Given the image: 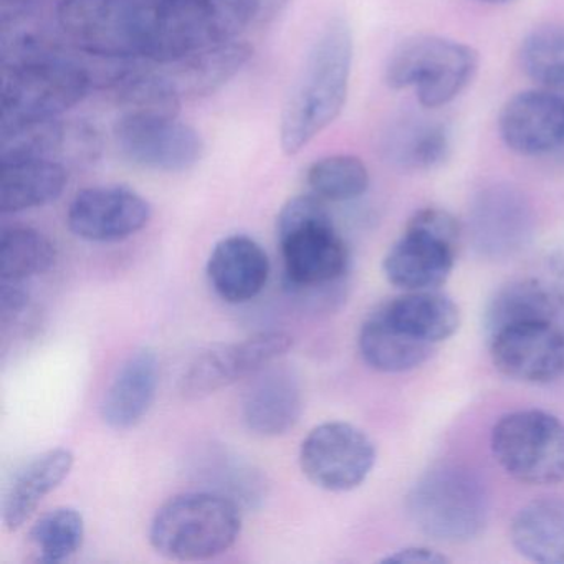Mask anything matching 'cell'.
I'll use <instances>...</instances> for the list:
<instances>
[{"mask_svg": "<svg viewBox=\"0 0 564 564\" xmlns=\"http://www.w3.org/2000/svg\"><path fill=\"white\" fill-rule=\"evenodd\" d=\"M355 42L346 19L333 18L316 35L283 108L280 144L286 154L308 147L341 115L348 98Z\"/></svg>", "mask_w": 564, "mask_h": 564, "instance_id": "obj_1", "label": "cell"}, {"mask_svg": "<svg viewBox=\"0 0 564 564\" xmlns=\"http://www.w3.org/2000/svg\"><path fill=\"white\" fill-rule=\"evenodd\" d=\"M90 88L91 75L87 68L48 51L37 39H24L15 45L6 67L4 127L55 120L80 104Z\"/></svg>", "mask_w": 564, "mask_h": 564, "instance_id": "obj_2", "label": "cell"}, {"mask_svg": "<svg viewBox=\"0 0 564 564\" xmlns=\"http://www.w3.org/2000/svg\"><path fill=\"white\" fill-rule=\"evenodd\" d=\"M160 0H62V34L84 54L108 61L147 58Z\"/></svg>", "mask_w": 564, "mask_h": 564, "instance_id": "obj_3", "label": "cell"}, {"mask_svg": "<svg viewBox=\"0 0 564 564\" xmlns=\"http://www.w3.org/2000/svg\"><path fill=\"white\" fill-rule=\"evenodd\" d=\"M242 514L236 501L213 491L177 495L154 514L151 546L173 561H204L236 544Z\"/></svg>", "mask_w": 564, "mask_h": 564, "instance_id": "obj_4", "label": "cell"}, {"mask_svg": "<svg viewBox=\"0 0 564 564\" xmlns=\"http://www.w3.org/2000/svg\"><path fill=\"white\" fill-rule=\"evenodd\" d=\"M276 236L290 283L305 289L332 285L349 269V250L325 200L296 196L280 210Z\"/></svg>", "mask_w": 564, "mask_h": 564, "instance_id": "obj_5", "label": "cell"}, {"mask_svg": "<svg viewBox=\"0 0 564 564\" xmlns=\"http://www.w3.org/2000/svg\"><path fill=\"white\" fill-rule=\"evenodd\" d=\"M408 511L425 536L467 543L484 533L490 503L484 484L470 470L441 465L415 481L408 495Z\"/></svg>", "mask_w": 564, "mask_h": 564, "instance_id": "obj_6", "label": "cell"}, {"mask_svg": "<svg viewBox=\"0 0 564 564\" xmlns=\"http://www.w3.org/2000/svg\"><path fill=\"white\" fill-rule=\"evenodd\" d=\"M478 54L468 45L437 35H417L399 44L386 64L392 90L414 88L424 108L445 107L474 80Z\"/></svg>", "mask_w": 564, "mask_h": 564, "instance_id": "obj_7", "label": "cell"}, {"mask_svg": "<svg viewBox=\"0 0 564 564\" xmlns=\"http://www.w3.org/2000/svg\"><path fill=\"white\" fill-rule=\"evenodd\" d=\"M460 239V224L448 210L424 207L386 253L382 272L404 292L437 290L452 275Z\"/></svg>", "mask_w": 564, "mask_h": 564, "instance_id": "obj_8", "label": "cell"}, {"mask_svg": "<svg viewBox=\"0 0 564 564\" xmlns=\"http://www.w3.org/2000/svg\"><path fill=\"white\" fill-rule=\"evenodd\" d=\"M491 454L521 484L564 481V422L540 409L505 414L491 429Z\"/></svg>", "mask_w": 564, "mask_h": 564, "instance_id": "obj_9", "label": "cell"}, {"mask_svg": "<svg viewBox=\"0 0 564 564\" xmlns=\"http://www.w3.org/2000/svg\"><path fill=\"white\" fill-rule=\"evenodd\" d=\"M113 138L124 160L156 173H184L203 160L199 131L173 115L123 113Z\"/></svg>", "mask_w": 564, "mask_h": 564, "instance_id": "obj_10", "label": "cell"}, {"mask_svg": "<svg viewBox=\"0 0 564 564\" xmlns=\"http://www.w3.org/2000/svg\"><path fill=\"white\" fill-rule=\"evenodd\" d=\"M375 464V442L349 422L316 425L300 447L303 475L315 487L336 494L355 490L365 484Z\"/></svg>", "mask_w": 564, "mask_h": 564, "instance_id": "obj_11", "label": "cell"}, {"mask_svg": "<svg viewBox=\"0 0 564 564\" xmlns=\"http://www.w3.org/2000/svg\"><path fill=\"white\" fill-rule=\"evenodd\" d=\"M293 346L289 333L263 332L242 341L217 345L196 356L181 378V394L189 401L207 398L286 355Z\"/></svg>", "mask_w": 564, "mask_h": 564, "instance_id": "obj_12", "label": "cell"}, {"mask_svg": "<svg viewBox=\"0 0 564 564\" xmlns=\"http://www.w3.org/2000/svg\"><path fill=\"white\" fill-rule=\"evenodd\" d=\"M534 232L530 200L511 184L481 187L468 207V234L477 252L507 259L527 247Z\"/></svg>", "mask_w": 564, "mask_h": 564, "instance_id": "obj_13", "label": "cell"}, {"mask_svg": "<svg viewBox=\"0 0 564 564\" xmlns=\"http://www.w3.org/2000/svg\"><path fill=\"white\" fill-rule=\"evenodd\" d=\"M495 368L524 384H550L564 372V328L554 322H523L488 336Z\"/></svg>", "mask_w": 564, "mask_h": 564, "instance_id": "obj_14", "label": "cell"}, {"mask_svg": "<svg viewBox=\"0 0 564 564\" xmlns=\"http://www.w3.org/2000/svg\"><path fill=\"white\" fill-rule=\"evenodd\" d=\"M151 206L124 186H95L80 191L67 213L68 229L88 242H120L143 230Z\"/></svg>", "mask_w": 564, "mask_h": 564, "instance_id": "obj_15", "label": "cell"}, {"mask_svg": "<svg viewBox=\"0 0 564 564\" xmlns=\"http://www.w3.org/2000/svg\"><path fill=\"white\" fill-rule=\"evenodd\" d=\"M501 140L521 156H543L564 144V97L527 90L511 97L498 117Z\"/></svg>", "mask_w": 564, "mask_h": 564, "instance_id": "obj_16", "label": "cell"}, {"mask_svg": "<svg viewBox=\"0 0 564 564\" xmlns=\"http://www.w3.org/2000/svg\"><path fill=\"white\" fill-rule=\"evenodd\" d=\"M303 391L295 372L267 366L250 378L242 401L243 422L253 434L279 437L299 424Z\"/></svg>", "mask_w": 564, "mask_h": 564, "instance_id": "obj_17", "label": "cell"}, {"mask_svg": "<svg viewBox=\"0 0 564 564\" xmlns=\"http://www.w3.org/2000/svg\"><path fill=\"white\" fill-rule=\"evenodd\" d=\"M252 54L249 44L236 39L154 65L183 101L216 94L249 64Z\"/></svg>", "mask_w": 564, "mask_h": 564, "instance_id": "obj_18", "label": "cell"}, {"mask_svg": "<svg viewBox=\"0 0 564 564\" xmlns=\"http://www.w3.org/2000/svg\"><path fill=\"white\" fill-rule=\"evenodd\" d=\"M270 276L265 250L247 236H230L216 243L207 262V279L224 302L239 305L256 299Z\"/></svg>", "mask_w": 564, "mask_h": 564, "instance_id": "obj_19", "label": "cell"}, {"mask_svg": "<svg viewBox=\"0 0 564 564\" xmlns=\"http://www.w3.org/2000/svg\"><path fill=\"white\" fill-rule=\"evenodd\" d=\"M386 163L404 173H429L451 156V131L442 121L404 115L386 127L379 144Z\"/></svg>", "mask_w": 564, "mask_h": 564, "instance_id": "obj_20", "label": "cell"}, {"mask_svg": "<svg viewBox=\"0 0 564 564\" xmlns=\"http://www.w3.org/2000/svg\"><path fill=\"white\" fill-rule=\"evenodd\" d=\"M160 384V361L151 349H138L118 369L101 402V419L113 431L137 427L150 412Z\"/></svg>", "mask_w": 564, "mask_h": 564, "instance_id": "obj_21", "label": "cell"}, {"mask_svg": "<svg viewBox=\"0 0 564 564\" xmlns=\"http://www.w3.org/2000/svg\"><path fill=\"white\" fill-rule=\"evenodd\" d=\"M68 171L61 161L48 158H6L0 160V210L24 213L47 206L64 194Z\"/></svg>", "mask_w": 564, "mask_h": 564, "instance_id": "obj_22", "label": "cell"}, {"mask_svg": "<svg viewBox=\"0 0 564 564\" xmlns=\"http://www.w3.org/2000/svg\"><path fill=\"white\" fill-rule=\"evenodd\" d=\"M74 464V454L68 448H54L25 464L6 491L2 505L6 530L18 531L44 498L64 484Z\"/></svg>", "mask_w": 564, "mask_h": 564, "instance_id": "obj_23", "label": "cell"}, {"mask_svg": "<svg viewBox=\"0 0 564 564\" xmlns=\"http://www.w3.org/2000/svg\"><path fill=\"white\" fill-rule=\"evenodd\" d=\"M378 312L405 335L432 346L452 338L460 326V310L437 290L405 292Z\"/></svg>", "mask_w": 564, "mask_h": 564, "instance_id": "obj_24", "label": "cell"}, {"mask_svg": "<svg viewBox=\"0 0 564 564\" xmlns=\"http://www.w3.org/2000/svg\"><path fill=\"white\" fill-rule=\"evenodd\" d=\"M510 540L533 563L564 564V498H538L520 508Z\"/></svg>", "mask_w": 564, "mask_h": 564, "instance_id": "obj_25", "label": "cell"}, {"mask_svg": "<svg viewBox=\"0 0 564 564\" xmlns=\"http://www.w3.org/2000/svg\"><path fill=\"white\" fill-rule=\"evenodd\" d=\"M523 322H554L561 325L556 300L544 276L511 280L500 286L485 308V335Z\"/></svg>", "mask_w": 564, "mask_h": 564, "instance_id": "obj_26", "label": "cell"}, {"mask_svg": "<svg viewBox=\"0 0 564 564\" xmlns=\"http://www.w3.org/2000/svg\"><path fill=\"white\" fill-rule=\"evenodd\" d=\"M358 346L369 368L388 375L419 368L431 358L435 348L395 328L378 310L362 323Z\"/></svg>", "mask_w": 564, "mask_h": 564, "instance_id": "obj_27", "label": "cell"}, {"mask_svg": "<svg viewBox=\"0 0 564 564\" xmlns=\"http://www.w3.org/2000/svg\"><path fill=\"white\" fill-rule=\"evenodd\" d=\"M57 250L45 234L24 226L6 227L0 237V276L4 283H21L55 265Z\"/></svg>", "mask_w": 564, "mask_h": 564, "instance_id": "obj_28", "label": "cell"}, {"mask_svg": "<svg viewBox=\"0 0 564 564\" xmlns=\"http://www.w3.org/2000/svg\"><path fill=\"white\" fill-rule=\"evenodd\" d=\"M115 97L124 113H158L177 117L181 100L156 67H130L111 78Z\"/></svg>", "mask_w": 564, "mask_h": 564, "instance_id": "obj_29", "label": "cell"}, {"mask_svg": "<svg viewBox=\"0 0 564 564\" xmlns=\"http://www.w3.org/2000/svg\"><path fill=\"white\" fill-rule=\"evenodd\" d=\"M306 183L325 203H348L368 191L369 171L359 158L335 154L315 161L306 171Z\"/></svg>", "mask_w": 564, "mask_h": 564, "instance_id": "obj_30", "label": "cell"}, {"mask_svg": "<svg viewBox=\"0 0 564 564\" xmlns=\"http://www.w3.org/2000/svg\"><path fill=\"white\" fill-rule=\"evenodd\" d=\"M84 538L85 520L80 511L61 507L35 521L29 543L41 563H62L80 550Z\"/></svg>", "mask_w": 564, "mask_h": 564, "instance_id": "obj_31", "label": "cell"}, {"mask_svg": "<svg viewBox=\"0 0 564 564\" xmlns=\"http://www.w3.org/2000/svg\"><path fill=\"white\" fill-rule=\"evenodd\" d=\"M524 74L547 90H564V24L534 29L520 47Z\"/></svg>", "mask_w": 564, "mask_h": 564, "instance_id": "obj_32", "label": "cell"}, {"mask_svg": "<svg viewBox=\"0 0 564 564\" xmlns=\"http://www.w3.org/2000/svg\"><path fill=\"white\" fill-rule=\"evenodd\" d=\"M543 276L556 300L561 326L564 328V252L547 260L546 275Z\"/></svg>", "mask_w": 564, "mask_h": 564, "instance_id": "obj_33", "label": "cell"}, {"mask_svg": "<svg viewBox=\"0 0 564 564\" xmlns=\"http://www.w3.org/2000/svg\"><path fill=\"white\" fill-rule=\"evenodd\" d=\"M386 563H427V564H441L447 563L448 557L445 554L438 553V551L431 550V547L424 546H409L404 550L394 551L384 557Z\"/></svg>", "mask_w": 564, "mask_h": 564, "instance_id": "obj_34", "label": "cell"}, {"mask_svg": "<svg viewBox=\"0 0 564 564\" xmlns=\"http://www.w3.org/2000/svg\"><path fill=\"white\" fill-rule=\"evenodd\" d=\"M29 296L18 283L2 282V293H0V308H2V318L8 322L12 315H19L28 306Z\"/></svg>", "mask_w": 564, "mask_h": 564, "instance_id": "obj_35", "label": "cell"}, {"mask_svg": "<svg viewBox=\"0 0 564 564\" xmlns=\"http://www.w3.org/2000/svg\"><path fill=\"white\" fill-rule=\"evenodd\" d=\"M478 2H484V4H507L511 0H478Z\"/></svg>", "mask_w": 564, "mask_h": 564, "instance_id": "obj_36", "label": "cell"}]
</instances>
